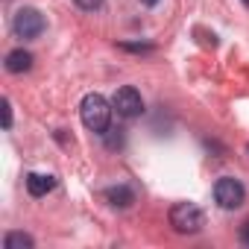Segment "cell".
<instances>
[{"instance_id": "15", "label": "cell", "mask_w": 249, "mask_h": 249, "mask_svg": "<svg viewBox=\"0 0 249 249\" xmlns=\"http://www.w3.org/2000/svg\"><path fill=\"white\" fill-rule=\"evenodd\" d=\"M243 3H246V6H249V0H243Z\"/></svg>"}, {"instance_id": "7", "label": "cell", "mask_w": 249, "mask_h": 249, "mask_svg": "<svg viewBox=\"0 0 249 249\" xmlns=\"http://www.w3.org/2000/svg\"><path fill=\"white\" fill-rule=\"evenodd\" d=\"M56 188V179L53 176H44V173H30L27 176V191H30V196H47L50 191Z\"/></svg>"}, {"instance_id": "3", "label": "cell", "mask_w": 249, "mask_h": 249, "mask_svg": "<svg viewBox=\"0 0 249 249\" xmlns=\"http://www.w3.org/2000/svg\"><path fill=\"white\" fill-rule=\"evenodd\" d=\"M44 27H47L44 15H41L38 9H33V6H21V9L15 12V18H12V33H15L18 38H24V41L38 38V36L44 33Z\"/></svg>"}, {"instance_id": "1", "label": "cell", "mask_w": 249, "mask_h": 249, "mask_svg": "<svg viewBox=\"0 0 249 249\" xmlns=\"http://www.w3.org/2000/svg\"><path fill=\"white\" fill-rule=\"evenodd\" d=\"M79 117L85 123V129H91L97 135H106L108 123H111V108H108L103 94H85L82 103H79Z\"/></svg>"}, {"instance_id": "12", "label": "cell", "mask_w": 249, "mask_h": 249, "mask_svg": "<svg viewBox=\"0 0 249 249\" xmlns=\"http://www.w3.org/2000/svg\"><path fill=\"white\" fill-rule=\"evenodd\" d=\"M123 50H132V53H150L153 44H120Z\"/></svg>"}, {"instance_id": "9", "label": "cell", "mask_w": 249, "mask_h": 249, "mask_svg": "<svg viewBox=\"0 0 249 249\" xmlns=\"http://www.w3.org/2000/svg\"><path fill=\"white\" fill-rule=\"evenodd\" d=\"M33 246H36V240L24 231H9L3 237V249H33Z\"/></svg>"}, {"instance_id": "4", "label": "cell", "mask_w": 249, "mask_h": 249, "mask_svg": "<svg viewBox=\"0 0 249 249\" xmlns=\"http://www.w3.org/2000/svg\"><path fill=\"white\" fill-rule=\"evenodd\" d=\"M214 199H217L220 208L234 211V208L243 205V199H246V188H243L234 176H220L217 185H214Z\"/></svg>"}, {"instance_id": "10", "label": "cell", "mask_w": 249, "mask_h": 249, "mask_svg": "<svg viewBox=\"0 0 249 249\" xmlns=\"http://www.w3.org/2000/svg\"><path fill=\"white\" fill-rule=\"evenodd\" d=\"M73 3H76L79 9H85V12H97V9H103L106 0H73Z\"/></svg>"}, {"instance_id": "2", "label": "cell", "mask_w": 249, "mask_h": 249, "mask_svg": "<svg viewBox=\"0 0 249 249\" xmlns=\"http://www.w3.org/2000/svg\"><path fill=\"white\" fill-rule=\"evenodd\" d=\"M170 226L179 234H196L205 226V214L194 205V202H176L170 208Z\"/></svg>"}, {"instance_id": "8", "label": "cell", "mask_w": 249, "mask_h": 249, "mask_svg": "<svg viewBox=\"0 0 249 249\" xmlns=\"http://www.w3.org/2000/svg\"><path fill=\"white\" fill-rule=\"evenodd\" d=\"M30 68H33V53H27L24 47L12 50V53L6 56V71H9V73H27Z\"/></svg>"}, {"instance_id": "6", "label": "cell", "mask_w": 249, "mask_h": 249, "mask_svg": "<svg viewBox=\"0 0 249 249\" xmlns=\"http://www.w3.org/2000/svg\"><path fill=\"white\" fill-rule=\"evenodd\" d=\"M114 208H129L132 202H135V191L129 188V185H114V188H106V194H103Z\"/></svg>"}, {"instance_id": "5", "label": "cell", "mask_w": 249, "mask_h": 249, "mask_svg": "<svg viewBox=\"0 0 249 249\" xmlns=\"http://www.w3.org/2000/svg\"><path fill=\"white\" fill-rule=\"evenodd\" d=\"M111 106L117 108V114H120V117H138V114L144 111V100H141L138 88H132V85L117 88V91H114Z\"/></svg>"}, {"instance_id": "14", "label": "cell", "mask_w": 249, "mask_h": 249, "mask_svg": "<svg viewBox=\"0 0 249 249\" xmlns=\"http://www.w3.org/2000/svg\"><path fill=\"white\" fill-rule=\"evenodd\" d=\"M141 3H144V6H156V3H159V0H141Z\"/></svg>"}, {"instance_id": "13", "label": "cell", "mask_w": 249, "mask_h": 249, "mask_svg": "<svg viewBox=\"0 0 249 249\" xmlns=\"http://www.w3.org/2000/svg\"><path fill=\"white\" fill-rule=\"evenodd\" d=\"M240 240H243V243L249 246V220H246V223L240 226Z\"/></svg>"}, {"instance_id": "11", "label": "cell", "mask_w": 249, "mask_h": 249, "mask_svg": "<svg viewBox=\"0 0 249 249\" xmlns=\"http://www.w3.org/2000/svg\"><path fill=\"white\" fill-rule=\"evenodd\" d=\"M3 126L12 129V103L9 100H3Z\"/></svg>"}]
</instances>
